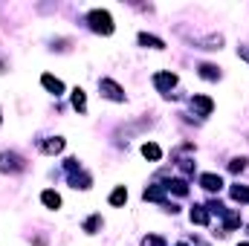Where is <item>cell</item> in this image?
<instances>
[{
  "label": "cell",
  "mask_w": 249,
  "mask_h": 246,
  "mask_svg": "<svg viewBox=\"0 0 249 246\" xmlns=\"http://www.w3.org/2000/svg\"><path fill=\"white\" fill-rule=\"evenodd\" d=\"M84 23L90 26V32H96V35H102V38H110L113 32H116V20H113V15H110V9H90L87 15H84Z\"/></svg>",
  "instance_id": "6da1fadb"
},
{
  "label": "cell",
  "mask_w": 249,
  "mask_h": 246,
  "mask_svg": "<svg viewBox=\"0 0 249 246\" xmlns=\"http://www.w3.org/2000/svg\"><path fill=\"white\" fill-rule=\"evenodd\" d=\"M151 84H154V90H157L162 99H171V102L180 99V96L174 93V87L180 84V75H177V72H171V70H157V72L151 75Z\"/></svg>",
  "instance_id": "7a4b0ae2"
},
{
  "label": "cell",
  "mask_w": 249,
  "mask_h": 246,
  "mask_svg": "<svg viewBox=\"0 0 249 246\" xmlns=\"http://www.w3.org/2000/svg\"><path fill=\"white\" fill-rule=\"evenodd\" d=\"M26 168H29V159L20 151H15V148L0 151V174H23Z\"/></svg>",
  "instance_id": "3957f363"
},
{
  "label": "cell",
  "mask_w": 249,
  "mask_h": 246,
  "mask_svg": "<svg viewBox=\"0 0 249 246\" xmlns=\"http://www.w3.org/2000/svg\"><path fill=\"white\" fill-rule=\"evenodd\" d=\"M99 96H102L105 102H113V105H124V102H127L124 87L116 78H110V75H102V78H99Z\"/></svg>",
  "instance_id": "277c9868"
},
{
  "label": "cell",
  "mask_w": 249,
  "mask_h": 246,
  "mask_svg": "<svg viewBox=\"0 0 249 246\" xmlns=\"http://www.w3.org/2000/svg\"><path fill=\"white\" fill-rule=\"evenodd\" d=\"M165 194H168V191H165L160 183H151V185H145V188H142V200H145V203H160L168 214H177V211H180V206H177V203H168V197H165Z\"/></svg>",
  "instance_id": "5b68a950"
},
{
  "label": "cell",
  "mask_w": 249,
  "mask_h": 246,
  "mask_svg": "<svg viewBox=\"0 0 249 246\" xmlns=\"http://www.w3.org/2000/svg\"><path fill=\"white\" fill-rule=\"evenodd\" d=\"M188 105H191L194 116H200V119H209V116L214 113V99L206 96V93H194V96L188 99Z\"/></svg>",
  "instance_id": "8992f818"
},
{
  "label": "cell",
  "mask_w": 249,
  "mask_h": 246,
  "mask_svg": "<svg viewBox=\"0 0 249 246\" xmlns=\"http://www.w3.org/2000/svg\"><path fill=\"white\" fill-rule=\"evenodd\" d=\"M64 148H67V139H64L61 133H55V136H41V139H38V151H41L44 157H58V154H64Z\"/></svg>",
  "instance_id": "52a82bcc"
},
{
  "label": "cell",
  "mask_w": 249,
  "mask_h": 246,
  "mask_svg": "<svg viewBox=\"0 0 249 246\" xmlns=\"http://www.w3.org/2000/svg\"><path fill=\"white\" fill-rule=\"evenodd\" d=\"M223 35L220 32H209V35H203V38H191V44H194V50H206V53H220L223 50Z\"/></svg>",
  "instance_id": "ba28073f"
},
{
  "label": "cell",
  "mask_w": 249,
  "mask_h": 246,
  "mask_svg": "<svg viewBox=\"0 0 249 246\" xmlns=\"http://www.w3.org/2000/svg\"><path fill=\"white\" fill-rule=\"evenodd\" d=\"M220 220H223V226H220V238H226L229 232H238L241 226H244V217H241V211L238 209H226L223 214H220Z\"/></svg>",
  "instance_id": "9c48e42d"
},
{
  "label": "cell",
  "mask_w": 249,
  "mask_h": 246,
  "mask_svg": "<svg viewBox=\"0 0 249 246\" xmlns=\"http://www.w3.org/2000/svg\"><path fill=\"white\" fill-rule=\"evenodd\" d=\"M41 87H44L50 96H55V99H61L64 93H67V84H64L58 75H53V72H41Z\"/></svg>",
  "instance_id": "30bf717a"
},
{
  "label": "cell",
  "mask_w": 249,
  "mask_h": 246,
  "mask_svg": "<svg viewBox=\"0 0 249 246\" xmlns=\"http://www.w3.org/2000/svg\"><path fill=\"white\" fill-rule=\"evenodd\" d=\"M67 183H70V188H75V191H90L93 188V177L84 168H78V171H70L67 174Z\"/></svg>",
  "instance_id": "8fae6325"
},
{
  "label": "cell",
  "mask_w": 249,
  "mask_h": 246,
  "mask_svg": "<svg viewBox=\"0 0 249 246\" xmlns=\"http://www.w3.org/2000/svg\"><path fill=\"white\" fill-rule=\"evenodd\" d=\"M157 180H162V188L165 191H174L177 197H186L188 194V180H183V177H165V174H157Z\"/></svg>",
  "instance_id": "7c38bea8"
},
{
  "label": "cell",
  "mask_w": 249,
  "mask_h": 246,
  "mask_svg": "<svg viewBox=\"0 0 249 246\" xmlns=\"http://www.w3.org/2000/svg\"><path fill=\"white\" fill-rule=\"evenodd\" d=\"M197 183L203 191H209V194H217L220 188H223V177L220 174H214V171H203L200 177H197Z\"/></svg>",
  "instance_id": "4fadbf2b"
},
{
  "label": "cell",
  "mask_w": 249,
  "mask_h": 246,
  "mask_svg": "<svg viewBox=\"0 0 249 246\" xmlns=\"http://www.w3.org/2000/svg\"><path fill=\"white\" fill-rule=\"evenodd\" d=\"M136 44H139L142 50H154V53H162V50H165V41H162L160 35H154V32H139V35H136Z\"/></svg>",
  "instance_id": "5bb4252c"
},
{
  "label": "cell",
  "mask_w": 249,
  "mask_h": 246,
  "mask_svg": "<svg viewBox=\"0 0 249 246\" xmlns=\"http://www.w3.org/2000/svg\"><path fill=\"white\" fill-rule=\"evenodd\" d=\"M70 105H72V110L78 116H87V93H84V87H72L70 90Z\"/></svg>",
  "instance_id": "9a60e30c"
},
{
  "label": "cell",
  "mask_w": 249,
  "mask_h": 246,
  "mask_svg": "<svg viewBox=\"0 0 249 246\" xmlns=\"http://www.w3.org/2000/svg\"><path fill=\"white\" fill-rule=\"evenodd\" d=\"M188 220H191L194 226H209V223H212V214H209V209H206L203 203H194V206L188 209Z\"/></svg>",
  "instance_id": "2e32d148"
},
{
  "label": "cell",
  "mask_w": 249,
  "mask_h": 246,
  "mask_svg": "<svg viewBox=\"0 0 249 246\" xmlns=\"http://www.w3.org/2000/svg\"><path fill=\"white\" fill-rule=\"evenodd\" d=\"M197 75H200L203 81H220V78H223V70L212 61H203V64H197Z\"/></svg>",
  "instance_id": "e0dca14e"
},
{
  "label": "cell",
  "mask_w": 249,
  "mask_h": 246,
  "mask_svg": "<svg viewBox=\"0 0 249 246\" xmlns=\"http://www.w3.org/2000/svg\"><path fill=\"white\" fill-rule=\"evenodd\" d=\"M41 206L50 209V211H58V209L64 206V200H61V194H58L55 188H44V191H41Z\"/></svg>",
  "instance_id": "ac0fdd59"
},
{
  "label": "cell",
  "mask_w": 249,
  "mask_h": 246,
  "mask_svg": "<svg viewBox=\"0 0 249 246\" xmlns=\"http://www.w3.org/2000/svg\"><path fill=\"white\" fill-rule=\"evenodd\" d=\"M105 229V217L96 211V214H90V217H84V223H81V232L84 235H99Z\"/></svg>",
  "instance_id": "d6986e66"
},
{
  "label": "cell",
  "mask_w": 249,
  "mask_h": 246,
  "mask_svg": "<svg viewBox=\"0 0 249 246\" xmlns=\"http://www.w3.org/2000/svg\"><path fill=\"white\" fill-rule=\"evenodd\" d=\"M139 154L148 159V162H160L162 159V148L154 142V139H148V142H142V148H139Z\"/></svg>",
  "instance_id": "ffe728a7"
},
{
  "label": "cell",
  "mask_w": 249,
  "mask_h": 246,
  "mask_svg": "<svg viewBox=\"0 0 249 246\" xmlns=\"http://www.w3.org/2000/svg\"><path fill=\"white\" fill-rule=\"evenodd\" d=\"M107 203H110L113 209H124V206H127V185H116V188L110 191Z\"/></svg>",
  "instance_id": "44dd1931"
},
{
  "label": "cell",
  "mask_w": 249,
  "mask_h": 246,
  "mask_svg": "<svg viewBox=\"0 0 249 246\" xmlns=\"http://www.w3.org/2000/svg\"><path fill=\"white\" fill-rule=\"evenodd\" d=\"M229 197H232V203H249V185L244 183H235V185H229Z\"/></svg>",
  "instance_id": "7402d4cb"
},
{
  "label": "cell",
  "mask_w": 249,
  "mask_h": 246,
  "mask_svg": "<svg viewBox=\"0 0 249 246\" xmlns=\"http://www.w3.org/2000/svg\"><path fill=\"white\" fill-rule=\"evenodd\" d=\"M177 168H180V174H183V180H186V177L194 174V159H191V157H180V159H177Z\"/></svg>",
  "instance_id": "603a6c76"
},
{
  "label": "cell",
  "mask_w": 249,
  "mask_h": 246,
  "mask_svg": "<svg viewBox=\"0 0 249 246\" xmlns=\"http://www.w3.org/2000/svg\"><path fill=\"white\" fill-rule=\"evenodd\" d=\"M139 246H168V241H165L162 235H154V232H148V235L139 241Z\"/></svg>",
  "instance_id": "cb8c5ba5"
},
{
  "label": "cell",
  "mask_w": 249,
  "mask_h": 246,
  "mask_svg": "<svg viewBox=\"0 0 249 246\" xmlns=\"http://www.w3.org/2000/svg\"><path fill=\"white\" fill-rule=\"evenodd\" d=\"M247 165H249L247 157H232V162H229V171H232V174H244V171H247Z\"/></svg>",
  "instance_id": "d4e9b609"
},
{
  "label": "cell",
  "mask_w": 249,
  "mask_h": 246,
  "mask_svg": "<svg viewBox=\"0 0 249 246\" xmlns=\"http://www.w3.org/2000/svg\"><path fill=\"white\" fill-rule=\"evenodd\" d=\"M70 47H72L70 38H53V47H50V50H53V53H67Z\"/></svg>",
  "instance_id": "484cf974"
},
{
  "label": "cell",
  "mask_w": 249,
  "mask_h": 246,
  "mask_svg": "<svg viewBox=\"0 0 249 246\" xmlns=\"http://www.w3.org/2000/svg\"><path fill=\"white\" fill-rule=\"evenodd\" d=\"M238 58L249 64V44H238Z\"/></svg>",
  "instance_id": "4316f807"
},
{
  "label": "cell",
  "mask_w": 249,
  "mask_h": 246,
  "mask_svg": "<svg viewBox=\"0 0 249 246\" xmlns=\"http://www.w3.org/2000/svg\"><path fill=\"white\" fill-rule=\"evenodd\" d=\"M0 72H6V61L3 58H0Z\"/></svg>",
  "instance_id": "83f0119b"
},
{
  "label": "cell",
  "mask_w": 249,
  "mask_h": 246,
  "mask_svg": "<svg viewBox=\"0 0 249 246\" xmlns=\"http://www.w3.org/2000/svg\"><path fill=\"white\" fill-rule=\"evenodd\" d=\"M174 246H191V244H186V241H180V244H174Z\"/></svg>",
  "instance_id": "f1b7e54d"
},
{
  "label": "cell",
  "mask_w": 249,
  "mask_h": 246,
  "mask_svg": "<svg viewBox=\"0 0 249 246\" xmlns=\"http://www.w3.org/2000/svg\"><path fill=\"white\" fill-rule=\"evenodd\" d=\"M238 246H249V241H244V244H238Z\"/></svg>",
  "instance_id": "f546056e"
},
{
  "label": "cell",
  "mask_w": 249,
  "mask_h": 246,
  "mask_svg": "<svg viewBox=\"0 0 249 246\" xmlns=\"http://www.w3.org/2000/svg\"><path fill=\"white\" fill-rule=\"evenodd\" d=\"M0 124H3V110H0Z\"/></svg>",
  "instance_id": "4dcf8cb0"
},
{
  "label": "cell",
  "mask_w": 249,
  "mask_h": 246,
  "mask_svg": "<svg viewBox=\"0 0 249 246\" xmlns=\"http://www.w3.org/2000/svg\"><path fill=\"white\" fill-rule=\"evenodd\" d=\"M247 232H249V226H247Z\"/></svg>",
  "instance_id": "1f68e13d"
}]
</instances>
